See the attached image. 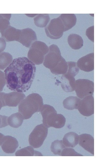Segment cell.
<instances>
[{
  "instance_id": "obj_1",
  "label": "cell",
  "mask_w": 111,
  "mask_h": 167,
  "mask_svg": "<svg viewBox=\"0 0 111 167\" xmlns=\"http://www.w3.org/2000/svg\"><path fill=\"white\" fill-rule=\"evenodd\" d=\"M36 69L35 64L27 57L14 59L4 71L7 87L11 91L26 92L34 80Z\"/></svg>"
},
{
  "instance_id": "obj_2",
  "label": "cell",
  "mask_w": 111,
  "mask_h": 167,
  "mask_svg": "<svg viewBox=\"0 0 111 167\" xmlns=\"http://www.w3.org/2000/svg\"><path fill=\"white\" fill-rule=\"evenodd\" d=\"M43 105V99L39 94L32 93L29 95L19 104L18 111L24 119L30 118L36 112L40 111Z\"/></svg>"
},
{
  "instance_id": "obj_3",
  "label": "cell",
  "mask_w": 111,
  "mask_h": 167,
  "mask_svg": "<svg viewBox=\"0 0 111 167\" xmlns=\"http://www.w3.org/2000/svg\"><path fill=\"white\" fill-rule=\"evenodd\" d=\"M49 47L44 42L39 41L34 42L30 47L27 54L28 58L35 64L43 63Z\"/></svg>"
},
{
  "instance_id": "obj_4",
  "label": "cell",
  "mask_w": 111,
  "mask_h": 167,
  "mask_svg": "<svg viewBox=\"0 0 111 167\" xmlns=\"http://www.w3.org/2000/svg\"><path fill=\"white\" fill-rule=\"evenodd\" d=\"M65 59L62 56L60 49L55 44L49 47V51L45 57L43 65L51 71L59 66Z\"/></svg>"
},
{
  "instance_id": "obj_5",
  "label": "cell",
  "mask_w": 111,
  "mask_h": 167,
  "mask_svg": "<svg viewBox=\"0 0 111 167\" xmlns=\"http://www.w3.org/2000/svg\"><path fill=\"white\" fill-rule=\"evenodd\" d=\"M48 133V128L43 124L36 126L29 135V142L34 148H38L43 144Z\"/></svg>"
},
{
  "instance_id": "obj_6",
  "label": "cell",
  "mask_w": 111,
  "mask_h": 167,
  "mask_svg": "<svg viewBox=\"0 0 111 167\" xmlns=\"http://www.w3.org/2000/svg\"><path fill=\"white\" fill-rule=\"evenodd\" d=\"M45 30L48 37L52 39H57L62 36L65 32V28L59 16L51 19L45 27Z\"/></svg>"
},
{
  "instance_id": "obj_7",
  "label": "cell",
  "mask_w": 111,
  "mask_h": 167,
  "mask_svg": "<svg viewBox=\"0 0 111 167\" xmlns=\"http://www.w3.org/2000/svg\"><path fill=\"white\" fill-rule=\"evenodd\" d=\"M75 90L77 96L80 99L87 96H92L94 90V83L87 79H78L76 81Z\"/></svg>"
},
{
  "instance_id": "obj_8",
  "label": "cell",
  "mask_w": 111,
  "mask_h": 167,
  "mask_svg": "<svg viewBox=\"0 0 111 167\" xmlns=\"http://www.w3.org/2000/svg\"><path fill=\"white\" fill-rule=\"evenodd\" d=\"M40 111L42 116L43 125L47 128L52 127L57 115L54 108L50 105L45 104Z\"/></svg>"
},
{
  "instance_id": "obj_9",
  "label": "cell",
  "mask_w": 111,
  "mask_h": 167,
  "mask_svg": "<svg viewBox=\"0 0 111 167\" xmlns=\"http://www.w3.org/2000/svg\"><path fill=\"white\" fill-rule=\"evenodd\" d=\"M94 97L92 96L85 97L81 100L78 109L79 112L85 116H90L94 113Z\"/></svg>"
},
{
  "instance_id": "obj_10",
  "label": "cell",
  "mask_w": 111,
  "mask_h": 167,
  "mask_svg": "<svg viewBox=\"0 0 111 167\" xmlns=\"http://www.w3.org/2000/svg\"><path fill=\"white\" fill-rule=\"evenodd\" d=\"M37 40L35 32L32 29L27 28L21 29V33L18 41L27 48L30 47L32 44Z\"/></svg>"
},
{
  "instance_id": "obj_11",
  "label": "cell",
  "mask_w": 111,
  "mask_h": 167,
  "mask_svg": "<svg viewBox=\"0 0 111 167\" xmlns=\"http://www.w3.org/2000/svg\"><path fill=\"white\" fill-rule=\"evenodd\" d=\"M94 53H92L79 59L77 65L79 69L85 72H90L94 70Z\"/></svg>"
},
{
  "instance_id": "obj_12",
  "label": "cell",
  "mask_w": 111,
  "mask_h": 167,
  "mask_svg": "<svg viewBox=\"0 0 111 167\" xmlns=\"http://www.w3.org/2000/svg\"><path fill=\"white\" fill-rule=\"evenodd\" d=\"M25 97V95L24 93L17 91L5 93L4 99L6 105L10 107L17 106Z\"/></svg>"
},
{
  "instance_id": "obj_13",
  "label": "cell",
  "mask_w": 111,
  "mask_h": 167,
  "mask_svg": "<svg viewBox=\"0 0 111 167\" xmlns=\"http://www.w3.org/2000/svg\"><path fill=\"white\" fill-rule=\"evenodd\" d=\"M2 150L6 153H14L18 146L17 139L10 135L4 136L1 145Z\"/></svg>"
},
{
  "instance_id": "obj_14",
  "label": "cell",
  "mask_w": 111,
  "mask_h": 167,
  "mask_svg": "<svg viewBox=\"0 0 111 167\" xmlns=\"http://www.w3.org/2000/svg\"><path fill=\"white\" fill-rule=\"evenodd\" d=\"M79 144L85 150L94 155V139L90 135L84 133L80 135Z\"/></svg>"
},
{
  "instance_id": "obj_15",
  "label": "cell",
  "mask_w": 111,
  "mask_h": 167,
  "mask_svg": "<svg viewBox=\"0 0 111 167\" xmlns=\"http://www.w3.org/2000/svg\"><path fill=\"white\" fill-rule=\"evenodd\" d=\"M1 33L2 37L6 41H18L20 35L21 29H16L10 25Z\"/></svg>"
},
{
  "instance_id": "obj_16",
  "label": "cell",
  "mask_w": 111,
  "mask_h": 167,
  "mask_svg": "<svg viewBox=\"0 0 111 167\" xmlns=\"http://www.w3.org/2000/svg\"><path fill=\"white\" fill-rule=\"evenodd\" d=\"M60 80L61 87L65 92H71L75 90L76 80L74 77L66 73L62 76Z\"/></svg>"
},
{
  "instance_id": "obj_17",
  "label": "cell",
  "mask_w": 111,
  "mask_h": 167,
  "mask_svg": "<svg viewBox=\"0 0 111 167\" xmlns=\"http://www.w3.org/2000/svg\"><path fill=\"white\" fill-rule=\"evenodd\" d=\"M65 28V32L70 29L76 24V17L73 14H62L60 16Z\"/></svg>"
},
{
  "instance_id": "obj_18",
  "label": "cell",
  "mask_w": 111,
  "mask_h": 167,
  "mask_svg": "<svg viewBox=\"0 0 111 167\" xmlns=\"http://www.w3.org/2000/svg\"><path fill=\"white\" fill-rule=\"evenodd\" d=\"M79 136L76 133L70 132L66 133L64 135L63 142L66 147L74 148L78 143Z\"/></svg>"
},
{
  "instance_id": "obj_19",
  "label": "cell",
  "mask_w": 111,
  "mask_h": 167,
  "mask_svg": "<svg viewBox=\"0 0 111 167\" xmlns=\"http://www.w3.org/2000/svg\"><path fill=\"white\" fill-rule=\"evenodd\" d=\"M68 41L69 45L74 49H79L83 45V40L82 37L77 34H70L68 37Z\"/></svg>"
},
{
  "instance_id": "obj_20",
  "label": "cell",
  "mask_w": 111,
  "mask_h": 167,
  "mask_svg": "<svg viewBox=\"0 0 111 167\" xmlns=\"http://www.w3.org/2000/svg\"><path fill=\"white\" fill-rule=\"evenodd\" d=\"M80 100V99L76 96H69L63 101V106L65 109L68 110L77 109Z\"/></svg>"
},
{
  "instance_id": "obj_21",
  "label": "cell",
  "mask_w": 111,
  "mask_h": 167,
  "mask_svg": "<svg viewBox=\"0 0 111 167\" xmlns=\"http://www.w3.org/2000/svg\"><path fill=\"white\" fill-rule=\"evenodd\" d=\"M23 120L22 115L19 112H18L14 113L9 117L7 120L8 125L10 126L17 128L22 125Z\"/></svg>"
},
{
  "instance_id": "obj_22",
  "label": "cell",
  "mask_w": 111,
  "mask_h": 167,
  "mask_svg": "<svg viewBox=\"0 0 111 167\" xmlns=\"http://www.w3.org/2000/svg\"><path fill=\"white\" fill-rule=\"evenodd\" d=\"M34 23L38 27H45L50 20V17L48 14H38L34 19Z\"/></svg>"
},
{
  "instance_id": "obj_23",
  "label": "cell",
  "mask_w": 111,
  "mask_h": 167,
  "mask_svg": "<svg viewBox=\"0 0 111 167\" xmlns=\"http://www.w3.org/2000/svg\"><path fill=\"white\" fill-rule=\"evenodd\" d=\"M13 57L10 53L2 52L0 53V70L6 68L12 62Z\"/></svg>"
},
{
  "instance_id": "obj_24",
  "label": "cell",
  "mask_w": 111,
  "mask_h": 167,
  "mask_svg": "<svg viewBox=\"0 0 111 167\" xmlns=\"http://www.w3.org/2000/svg\"><path fill=\"white\" fill-rule=\"evenodd\" d=\"M66 148L62 140H56L51 143V150L55 155L61 156V152L63 149Z\"/></svg>"
},
{
  "instance_id": "obj_25",
  "label": "cell",
  "mask_w": 111,
  "mask_h": 167,
  "mask_svg": "<svg viewBox=\"0 0 111 167\" xmlns=\"http://www.w3.org/2000/svg\"><path fill=\"white\" fill-rule=\"evenodd\" d=\"M35 153L33 148L28 146L18 150L15 155L16 156H35Z\"/></svg>"
},
{
  "instance_id": "obj_26",
  "label": "cell",
  "mask_w": 111,
  "mask_h": 167,
  "mask_svg": "<svg viewBox=\"0 0 111 167\" xmlns=\"http://www.w3.org/2000/svg\"><path fill=\"white\" fill-rule=\"evenodd\" d=\"M11 14H0V32L10 25Z\"/></svg>"
},
{
  "instance_id": "obj_27",
  "label": "cell",
  "mask_w": 111,
  "mask_h": 167,
  "mask_svg": "<svg viewBox=\"0 0 111 167\" xmlns=\"http://www.w3.org/2000/svg\"><path fill=\"white\" fill-rule=\"evenodd\" d=\"M68 71L66 73L74 77L77 74L79 71V68L78 67L77 63L74 62H68Z\"/></svg>"
},
{
  "instance_id": "obj_28",
  "label": "cell",
  "mask_w": 111,
  "mask_h": 167,
  "mask_svg": "<svg viewBox=\"0 0 111 167\" xmlns=\"http://www.w3.org/2000/svg\"><path fill=\"white\" fill-rule=\"evenodd\" d=\"M66 118L64 117L62 114H57L52 127L56 128H61L64 126Z\"/></svg>"
},
{
  "instance_id": "obj_29",
  "label": "cell",
  "mask_w": 111,
  "mask_h": 167,
  "mask_svg": "<svg viewBox=\"0 0 111 167\" xmlns=\"http://www.w3.org/2000/svg\"><path fill=\"white\" fill-rule=\"evenodd\" d=\"M61 156H83L76 152L74 149L71 148H64L61 152Z\"/></svg>"
},
{
  "instance_id": "obj_30",
  "label": "cell",
  "mask_w": 111,
  "mask_h": 167,
  "mask_svg": "<svg viewBox=\"0 0 111 167\" xmlns=\"http://www.w3.org/2000/svg\"><path fill=\"white\" fill-rule=\"evenodd\" d=\"M94 26L88 28L86 31V34L88 38L94 42Z\"/></svg>"
},
{
  "instance_id": "obj_31",
  "label": "cell",
  "mask_w": 111,
  "mask_h": 167,
  "mask_svg": "<svg viewBox=\"0 0 111 167\" xmlns=\"http://www.w3.org/2000/svg\"><path fill=\"white\" fill-rule=\"evenodd\" d=\"M5 74L0 70V92H2L6 84Z\"/></svg>"
},
{
  "instance_id": "obj_32",
  "label": "cell",
  "mask_w": 111,
  "mask_h": 167,
  "mask_svg": "<svg viewBox=\"0 0 111 167\" xmlns=\"http://www.w3.org/2000/svg\"><path fill=\"white\" fill-rule=\"evenodd\" d=\"M8 117L0 115V128L8 126Z\"/></svg>"
},
{
  "instance_id": "obj_33",
  "label": "cell",
  "mask_w": 111,
  "mask_h": 167,
  "mask_svg": "<svg viewBox=\"0 0 111 167\" xmlns=\"http://www.w3.org/2000/svg\"><path fill=\"white\" fill-rule=\"evenodd\" d=\"M6 43L5 40L2 37H0V53L2 52L5 49Z\"/></svg>"
},
{
  "instance_id": "obj_34",
  "label": "cell",
  "mask_w": 111,
  "mask_h": 167,
  "mask_svg": "<svg viewBox=\"0 0 111 167\" xmlns=\"http://www.w3.org/2000/svg\"><path fill=\"white\" fill-rule=\"evenodd\" d=\"M4 92H0V110L3 107L6 106L4 99Z\"/></svg>"
},
{
  "instance_id": "obj_35",
  "label": "cell",
  "mask_w": 111,
  "mask_h": 167,
  "mask_svg": "<svg viewBox=\"0 0 111 167\" xmlns=\"http://www.w3.org/2000/svg\"><path fill=\"white\" fill-rule=\"evenodd\" d=\"M4 136V135L3 134L0 133V145L2 143Z\"/></svg>"
},
{
  "instance_id": "obj_36",
  "label": "cell",
  "mask_w": 111,
  "mask_h": 167,
  "mask_svg": "<svg viewBox=\"0 0 111 167\" xmlns=\"http://www.w3.org/2000/svg\"><path fill=\"white\" fill-rule=\"evenodd\" d=\"M26 15H27V16L30 17H33L34 16H35L36 15H37L38 14H25Z\"/></svg>"
}]
</instances>
